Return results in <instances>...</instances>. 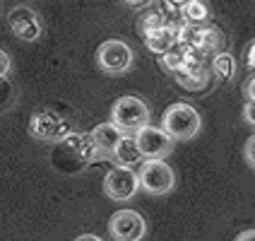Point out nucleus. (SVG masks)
<instances>
[{
  "label": "nucleus",
  "mask_w": 255,
  "mask_h": 241,
  "mask_svg": "<svg viewBox=\"0 0 255 241\" xmlns=\"http://www.w3.org/2000/svg\"><path fill=\"white\" fill-rule=\"evenodd\" d=\"M202 128V118H200L198 109L190 106V104H171L169 109L164 111V118H161V130L169 135L171 140H193Z\"/></svg>",
  "instance_id": "obj_1"
},
{
  "label": "nucleus",
  "mask_w": 255,
  "mask_h": 241,
  "mask_svg": "<svg viewBox=\"0 0 255 241\" xmlns=\"http://www.w3.org/2000/svg\"><path fill=\"white\" fill-rule=\"evenodd\" d=\"M149 106L140 99L126 94L114 104L111 109V123H114L123 135H135L137 130H142L144 126H149Z\"/></svg>",
  "instance_id": "obj_2"
},
{
  "label": "nucleus",
  "mask_w": 255,
  "mask_h": 241,
  "mask_svg": "<svg viewBox=\"0 0 255 241\" xmlns=\"http://www.w3.org/2000/svg\"><path fill=\"white\" fill-rule=\"evenodd\" d=\"M29 133L31 138L43 142H60L72 133V123L56 109H41L29 118Z\"/></svg>",
  "instance_id": "obj_3"
},
{
  "label": "nucleus",
  "mask_w": 255,
  "mask_h": 241,
  "mask_svg": "<svg viewBox=\"0 0 255 241\" xmlns=\"http://www.w3.org/2000/svg\"><path fill=\"white\" fill-rule=\"evenodd\" d=\"M60 145H63V152H58V155L65 157V167H63V169L70 171V174L85 169V167H89L92 162H97V159L101 157L99 150L94 147L92 138H89V133L72 130L70 135L60 142Z\"/></svg>",
  "instance_id": "obj_4"
},
{
  "label": "nucleus",
  "mask_w": 255,
  "mask_h": 241,
  "mask_svg": "<svg viewBox=\"0 0 255 241\" xmlns=\"http://www.w3.org/2000/svg\"><path fill=\"white\" fill-rule=\"evenodd\" d=\"M137 184L149 196H166L176 186V174L164 159H144L137 171Z\"/></svg>",
  "instance_id": "obj_5"
},
{
  "label": "nucleus",
  "mask_w": 255,
  "mask_h": 241,
  "mask_svg": "<svg viewBox=\"0 0 255 241\" xmlns=\"http://www.w3.org/2000/svg\"><path fill=\"white\" fill-rule=\"evenodd\" d=\"M135 53L126 41L121 39H109L97 48V65L109 75H123L132 68Z\"/></svg>",
  "instance_id": "obj_6"
},
{
  "label": "nucleus",
  "mask_w": 255,
  "mask_h": 241,
  "mask_svg": "<svg viewBox=\"0 0 255 241\" xmlns=\"http://www.w3.org/2000/svg\"><path fill=\"white\" fill-rule=\"evenodd\" d=\"M109 232L116 241H142L147 234V222L137 210H118L109 220Z\"/></svg>",
  "instance_id": "obj_7"
},
{
  "label": "nucleus",
  "mask_w": 255,
  "mask_h": 241,
  "mask_svg": "<svg viewBox=\"0 0 255 241\" xmlns=\"http://www.w3.org/2000/svg\"><path fill=\"white\" fill-rule=\"evenodd\" d=\"M140 191L137 184V171L126 169V167H114L104 179V193L116 203L135 198V193Z\"/></svg>",
  "instance_id": "obj_8"
},
{
  "label": "nucleus",
  "mask_w": 255,
  "mask_h": 241,
  "mask_svg": "<svg viewBox=\"0 0 255 241\" xmlns=\"http://www.w3.org/2000/svg\"><path fill=\"white\" fill-rule=\"evenodd\" d=\"M132 138H135V145H137V150H140L142 159H164V157L171 155V150H173V140H171L161 128L144 126L142 130H137Z\"/></svg>",
  "instance_id": "obj_9"
},
{
  "label": "nucleus",
  "mask_w": 255,
  "mask_h": 241,
  "mask_svg": "<svg viewBox=\"0 0 255 241\" xmlns=\"http://www.w3.org/2000/svg\"><path fill=\"white\" fill-rule=\"evenodd\" d=\"M10 29L12 34L19 39V41H39L43 34V24H41V17L34 12L31 7L27 5H17L10 10Z\"/></svg>",
  "instance_id": "obj_10"
},
{
  "label": "nucleus",
  "mask_w": 255,
  "mask_h": 241,
  "mask_svg": "<svg viewBox=\"0 0 255 241\" xmlns=\"http://www.w3.org/2000/svg\"><path fill=\"white\" fill-rule=\"evenodd\" d=\"M176 82L190 92H200L210 85V63H185L183 70L176 72Z\"/></svg>",
  "instance_id": "obj_11"
},
{
  "label": "nucleus",
  "mask_w": 255,
  "mask_h": 241,
  "mask_svg": "<svg viewBox=\"0 0 255 241\" xmlns=\"http://www.w3.org/2000/svg\"><path fill=\"white\" fill-rule=\"evenodd\" d=\"M176 43H178V27H171V24L152 29L144 34V46L156 56L169 53L171 48H176Z\"/></svg>",
  "instance_id": "obj_12"
},
{
  "label": "nucleus",
  "mask_w": 255,
  "mask_h": 241,
  "mask_svg": "<svg viewBox=\"0 0 255 241\" xmlns=\"http://www.w3.org/2000/svg\"><path fill=\"white\" fill-rule=\"evenodd\" d=\"M109 157L116 162V167H126V169H132L135 164H142V155L132 135H123Z\"/></svg>",
  "instance_id": "obj_13"
},
{
  "label": "nucleus",
  "mask_w": 255,
  "mask_h": 241,
  "mask_svg": "<svg viewBox=\"0 0 255 241\" xmlns=\"http://www.w3.org/2000/svg\"><path fill=\"white\" fill-rule=\"evenodd\" d=\"M89 138L94 142V147L99 150V155L104 157V155H111V152H114V147L118 145V140L123 138V133H121L114 123H99V126L89 133Z\"/></svg>",
  "instance_id": "obj_14"
},
{
  "label": "nucleus",
  "mask_w": 255,
  "mask_h": 241,
  "mask_svg": "<svg viewBox=\"0 0 255 241\" xmlns=\"http://www.w3.org/2000/svg\"><path fill=\"white\" fill-rule=\"evenodd\" d=\"M210 22V7L200 0L181 2V24L188 27H207Z\"/></svg>",
  "instance_id": "obj_15"
},
{
  "label": "nucleus",
  "mask_w": 255,
  "mask_h": 241,
  "mask_svg": "<svg viewBox=\"0 0 255 241\" xmlns=\"http://www.w3.org/2000/svg\"><path fill=\"white\" fill-rule=\"evenodd\" d=\"M234 70H236V60L229 51H222L210 58V75H214L219 82H229L234 77Z\"/></svg>",
  "instance_id": "obj_16"
},
{
  "label": "nucleus",
  "mask_w": 255,
  "mask_h": 241,
  "mask_svg": "<svg viewBox=\"0 0 255 241\" xmlns=\"http://www.w3.org/2000/svg\"><path fill=\"white\" fill-rule=\"evenodd\" d=\"M166 24H169V19L164 17L159 2H149L147 12L140 14V19H137V31H140V34H147V31H152V29L166 27Z\"/></svg>",
  "instance_id": "obj_17"
},
{
  "label": "nucleus",
  "mask_w": 255,
  "mask_h": 241,
  "mask_svg": "<svg viewBox=\"0 0 255 241\" xmlns=\"http://www.w3.org/2000/svg\"><path fill=\"white\" fill-rule=\"evenodd\" d=\"M224 46H227V39H224V34H222L219 29L205 27V31H202V41H200V51H205L207 56L212 58V56H217V53H222Z\"/></svg>",
  "instance_id": "obj_18"
},
{
  "label": "nucleus",
  "mask_w": 255,
  "mask_h": 241,
  "mask_svg": "<svg viewBox=\"0 0 255 241\" xmlns=\"http://www.w3.org/2000/svg\"><path fill=\"white\" fill-rule=\"evenodd\" d=\"M159 63H161L169 72H173V75L181 72L183 70V48L176 43V48H171L169 53H164V56L159 58Z\"/></svg>",
  "instance_id": "obj_19"
},
{
  "label": "nucleus",
  "mask_w": 255,
  "mask_h": 241,
  "mask_svg": "<svg viewBox=\"0 0 255 241\" xmlns=\"http://www.w3.org/2000/svg\"><path fill=\"white\" fill-rule=\"evenodd\" d=\"M12 99H14L12 85L7 82V77H2V80H0V111H2V109H7V106L12 104Z\"/></svg>",
  "instance_id": "obj_20"
},
{
  "label": "nucleus",
  "mask_w": 255,
  "mask_h": 241,
  "mask_svg": "<svg viewBox=\"0 0 255 241\" xmlns=\"http://www.w3.org/2000/svg\"><path fill=\"white\" fill-rule=\"evenodd\" d=\"M246 68H248L251 75H253V70H255V43L253 41L246 46Z\"/></svg>",
  "instance_id": "obj_21"
},
{
  "label": "nucleus",
  "mask_w": 255,
  "mask_h": 241,
  "mask_svg": "<svg viewBox=\"0 0 255 241\" xmlns=\"http://www.w3.org/2000/svg\"><path fill=\"white\" fill-rule=\"evenodd\" d=\"M10 68H12V60H10V56H7V53L0 48V80H2L7 72H10Z\"/></svg>",
  "instance_id": "obj_22"
},
{
  "label": "nucleus",
  "mask_w": 255,
  "mask_h": 241,
  "mask_svg": "<svg viewBox=\"0 0 255 241\" xmlns=\"http://www.w3.org/2000/svg\"><path fill=\"white\" fill-rule=\"evenodd\" d=\"M253 85H255V77H253V75H248V80H246V85H243L246 104H255V101H253Z\"/></svg>",
  "instance_id": "obj_23"
},
{
  "label": "nucleus",
  "mask_w": 255,
  "mask_h": 241,
  "mask_svg": "<svg viewBox=\"0 0 255 241\" xmlns=\"http://www.w3.org/2000/svg\"><path fill=\"white\" fill-rule=\"evenodd\" d=\"M253 147H255V138H248V142H246V162H248V167H251V169H253V167H255Z\"/></svg>",
  "instance_id": "obj_24"
},
{
  "label": "nucleus",
  "mask_w": 255,
  "mask_h": 241,
  "mask_svg": "<svg viewBox=\"0 0 255 241\" xmlns=\"http://www.w3.org/2000/svg\"><path fill=\"white\" fill-rule=\"evenodd\" d=\"M253 111H255V104H246V111H243V116H246V123H248V126H253V123H255Z\"/></svg>",
  "instance_id": "obj_25"
},
{
  "label": "nucleus",
  "mask_w": 255,
  "mask_h": 241,
  "mask_svg": "<svg viewBox=\"0 0 255 241\" xmlns=\"http://www.w3.org/2000/svg\"><path fill=\"white\" fill-rule=\"evenodd\" d=\"M253 237H255L253 229H243V232H241V234H239V237H236L234 241H253Z\"/></svg>",
  "instance_id": "obj_26"
},
{
  "label": "nucleus",
  "mask_w": 255,
  "mask_h": 241,
  "mask_svg": "<svg viewBox=\"0 0 255 241\" xmlns=\"http://www.w3.org/2000/svg\"><path fill=\"white\" fill-rule=\"evenodd\" d=\"M75 241H101L99 237H94V234H82V237H77Z\"/></svg>",
  "instance_id": "obj_27"
}]
</instances>
